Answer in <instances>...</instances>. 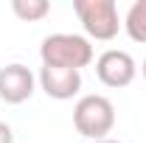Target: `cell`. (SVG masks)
<instances>
[{
	"instance_id": "cell-1",
	"label": "cell",
	"mask_w": 146,
	"mask_h": 143,
	"mask_svg": "<svg viewBox=\"0 0 146 143\" xmlns=\"http://www.w3.org/2000/svg\"><path fill=\"white\" fill-rule=\"evenodd\" d=\"M39 56H42V65L82 70L93 62V45L87 36L79 34H51L42 39Z\"/></svg>"
},
{
	"instance_id": "cell-2",
	"label": "cell",
	"mask_w": 146,
	"mask_h": 143,
	"mask_svg": "<svg viewBox=\"0 0 146 143\" xmlns=\"http://www.w3.org/2000/svg\"><path fill=\"white\" fill-rule=\"evenodd\" d=\"M73 126L87 140H104L115 126V107L107 95H84L73 107Z\"/></svg>"
},
{
	"instance_id": "cell-3",
	"label": "cell",
	"mask_w": 146,
	"mask_h": 143,
	"mask_svg": "<svg viewBox=\"0 0 146 143\" xmlns=\"http://www.w3.org/2000/svg\"><path fill=\"white\" fill-rule=\"evenodd\" d=\"M73 11L82 23V28L87 36L110 42L121 31V17H118V6L115 0H73Z\"/></svg>"
},
{
	"instance_id": "cell-4",
	"label": "cell",
	"mask_w": 146,
	"mask_h": 143,
	"mask_svg": "<svg viewBox=\"0 0 146 143\" xmlns=\"http://www.w3.org/2000/svg\"><path fill=\"white\" fill-rule=\"evenodd\" d=\"M96 76L104 87H112V90H121V87H129L138 76V65L135 59L127 54V51H118V48H110L96 59Z\"/></svg>"
},
{
	"instance_id": "cell-5",
	"label": "cell",
	"mask_w": 146,
	"mask_h": 143,
	"mask_svg": "<svg viewBox=\"0 0 146 143\" xmlns=\"http://www.w3.org/2000/svg\"><path fill=\"white\" fill-rule=\"evenodd\" d=\"M34 73L28 70L25 65H6L0 68V98L6 104H23L34 95Z\"/></svg>"
},
{
	"instance_id": "cell-6",
	"label": "cell",
	"mask_w": 146,
	"mask_h": 143,
	"mask_svg": "<svg viewBox=\"0 0 146 143\" xmlns=\"http://www.w3.org/2000/svg\"><path fill=\"white\" fill-rule=\"evenodd\" d=\"M39 87L45 90L48 98L56 101H68L82 90V73L70 70V68H51L42 65L39 68Z\"/></svg>"
},
{
	"instance_id": "cell-7",
	"label": "cell",
	"mask_w": 146,
	"mask_h": 143,
	"mask_svg": "<svg viewBox=\"0 0 146 143\" xmlns=\"http://www.w3.org/2000/svg\"><path fill=\"white\" fill-rule=\"evenodd\" d=\"M124 28L132 42H146V0H135L129 6L127 17H124Z\"/></svg>"
},
{
	"instance_id": "cell-8",
	"label": "cell",
	"mask_w": 146,
	"mask_h": 143,
	"mask_svg": "<svg viewBox=\"0 0 146 143\" xmlns=\"http://www.w3.org/2000/svg\"><path fill=\"white\" fill-rule=\"evenodd\" d=\"M11 11L23 23H39V20H45L51 14V3L48 0H14Z\"/></svg>"
},
{
	"instance_id": "cell-9",
	"label": "cell",
	"mask_w": 146,
	"mask_h": 143,
	"mask_svg": "<svg viewBox=\"0 0 146 143\" xmlns=\"http://www.w3.org/2000/svg\"><path fill=\"white\" fill-rule=\"evenodd\" d=\"M0 143H14V132H11V126L3 124V121H0Z\"/></svg>"
},
{
	"instance_id": "cell-10",
	"label": "cell",
	"mask_w": 146,
	"mask_h": 143,
	"mask_svg": "<svg viewBox=\"0 0 146 143\" xmlns=\"http://www.w3.org/2000/svg\"><path fill=\"white\" fill-rule=\"evenodd\" d=\"M93 143H121V140H112V138H104V140H93Z\"/></svg>"
},
{
	"instance_id": "cell-11",
	"label": "cell",
	"mask_w": 146,
	"mask_h": 143,
	"mask_svg": "<svg viewBox=\"0 0 146 143\" xmlns=\"http://www.w3.org/2000/svg\"><path fill=\"white\" fill-rule=\"evenodd\" d=\"M141 73H143V79H146V59H143V65H141Z\"/></svg>"
}]
</instances>
